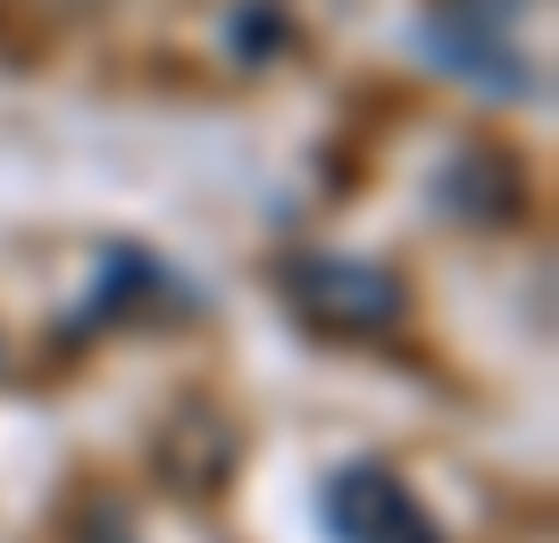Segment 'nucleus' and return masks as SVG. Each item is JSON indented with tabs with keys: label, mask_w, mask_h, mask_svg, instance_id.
Returning <instances> with one entry per match:
<instances>
[{
	"label": "nucleus",
	"mask_w": 559,
	"mask_h": 543,
	"mask_svg": "<svg viewBox=\"0 0 559 543\" xmlns=\"http://www.w3.org/2000/svg\"><path fill=\"white\" fill-rule=\"evenodd\" d=\"M510 25H518V0H443L435 25H426V50H435L460 84H476V93H492V101H535L543 75H535V59L510 43Z\"/></svg>",
	"instance_id": "nucleus-1"
},
{
	"label": "nucleus",
	"mask_w": 559,
	"mask_h": 543,
	"mask_svg": "<svg viewBox=\"0 0 559 543\" xmlns=\"http://www.w3.org/2000/svg\"><path fill=\"white\" fill-rule=\"evenodd\" d=\"M284 302L301 309L309 327H326V334H384V327H401L409 293H401L393 268H376V260L301 251V260L284 268Z\"/></svg>",
	"instance_id": "nucleus-2"
},
{
	"label": "nucleus",
	"mask_w": 559,
	"mask_h": 543,
	"mask_svg": "<svg viewBox=\"0 0 559 543\" xmlns=\"http://www.w3.org/2000/svg\"><path fill=\"white\" fill-rule=\"evenodd\" d=\"M326 527L334 543H443L435 519L409 501V485L376 460H350V469L326 476Z\"/></svg>",
	"instance_id": "nucleus-3"
},
{
	"label": "nucleus",
	"mask_w": 559,
	"mask_h": 543,
	"mask_svg": "<svg viewBox=\"0 0 559 543\" xmlns=\"http://www.w3.org/2000/svg\"><path fill=\"white\" fill-rule=\"evenodd\" d=\"M435 201H443V217H467V226H510L526 192H518V167L501 151H460L435 176Z\"/></svg>",
	"instance_id": "nucleus-4"
},
{
	"label": "nucleus",
	"mask_w": 559,
	"mask_h": 543,
	"mask_svg": "<svg viewBox=\"0 0 559 543\" xmlns=\"http://www.w3.org/2000/svg\"><path fill=\"white\" fill-rule=\"evenodd\" d=\"M109 276H100V309H126L134 302V293H151V284H159V268H151V251H109Z\"/></svg>",
	"instance_id": "nucleus-5"
},
{
	"label": "nucleus",
	"mask_w": 559,
	"mask_h": 543,
	"mask_svg": "<svg viewBox=\"0 0 559 543\" xmlns=\"http://www.w3.org/2000/svg\"><path fill=\"white\" fill-rule=\"evenodd\" d=\"M276 43H284L276 9H242V17H234V50H242V59H251V50H276Z\"/></svg>",
	"instance_id": "nucleus-6"
}]
</instances>
